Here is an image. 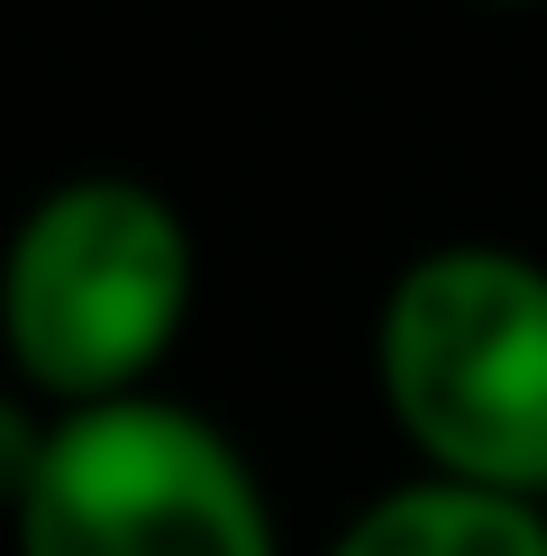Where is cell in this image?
<instances>
[{
    "label": "cell",
    "mask_w": 547,
    "mask_h": 556,
    "mask_svg": "<svg viewBox=\"0 0 547 556\" xmlns=\"http://www.w3.org/2000/svg\"><path fill=\"white\" fill-rule=\"evenodd\" d=\"M319 556H547V511L466 493V483H438V475H402L365 511L338 520V539Z\"/></svg>",
    "instance_id": "277c9868"
},
{
    "label": "cell",
    "mask_w": 547,
    "mask_h": 556,
    "mask_svg": "<svg viewBox=\"0 0 547 556\" xmlns=\"http://www.w3.org/2000/svg\"><path fill=\"white\" fill-rule=\"evenodd\" d=\"M10 556H283L256 456L174 392L55 410Z\"/></svg>",
    "instance_id": "3957f363"
},
{
    "label": "cell",
    "mask_w": 547,
    "mask_h": 556,
    "mask_svg": "<svg viewBox=\"0 0 547 556\" xmlns=\"http://www.w3.org/2000/svg\"><path fill=\"white\" fill-rule=\"evenodd\" d=\"M365 356L410 475L547 511V256L501 238L402 256Z\"/></svg>",
    "instance_id": "6da1fadb"
},
{
    "label": "cell",
    "mask_w": 547,
    "mask_h": 556,
    "mask_svg": "<svg viewBox=\"0 0 547 556\" xmlns=\"http://www.w3.org/2000/svg\"><path fill=\"white\" fill-rule=\"evenodd\" d=\"M201 311V238L147 174H64L0 238V375L46 410L155 392Z\"/></svg>",
    "instance_id": "7a4b0ae2"
},
{
    "label": "cell",
    "mask_w": 547,
    "mask_h": 556,
    "mask_svg": "<svg viewBox=\"0 0 547 556\" xmlns=\"http://www.w3.org/2000/svg\"><path fill=\"white\" fill-rule=\"evenodd\" d=\"M484 10H547V0H484Z\"/></svg>",
    "instance_id": "8992f818"
},
{
    "label": "cell",
    "mask_w": 547,
    "mask_h": 556,
    "mask_svg": "<svg viewBox=\"0 0 547 556\" xmlns=\"http://www.w3.org/2000/svg\"><path fill=\"white\" fill-rule=\"evenodd\" d=\"M46 438H55V410H46L28 383L0 375V529H10L18 502H28V483L46 466Z\"/></svg>",
    "instance_id": "5b68a950"
}]
</instances>
